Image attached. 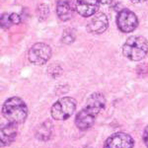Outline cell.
I'll use <instances>...</instances> for the list:
<instances>
[{
    "instance_id": "1",
    "label": "cell",
    "mask_w": 148,
    "mask_h": 148,
    "mask_svg": "<svg viewBox=\"0 0 148 148\" xmlns=\"http://www.w3.org/2000/svg\"><path fill=\"white\" fill-rule=\"evenodd\" d=\"M2 114L14 125H20L25 121L28 116V108L25 102L18 97H12L6 100L2 107Z\"/></svg>"
},
{
    "instance_id": "2",
    "label": "cell",
    "mask_w": 148,
    "mask_h": 148,
    "mask_svg": "<svg viewBox=\"0 0 148 148\" xmlns=\"http://www.w3.org/2000/svg\"><path fill=\"white\" fill-rule=\"evenodd\" d=\"M123 56L132 61L142 60L148 53V42L144 37L133 36L126 40L123 47Z\"/></svg>"
},
{
    "instance_id": "3",
    "label": "cell",
    "mask_w": 148,
    "mask_h": 148,
    "mask_svg": "<svg viewBox=\"0 0 148 148\" xmlns=\"http://www.w3.org/2000/svg\"><path fill=\"white\" fill-rule=\"evenodd\" d=\"M75 109V100L71 97H63L56 101L51 107V116L56 121H65L72 116Z\"/></svg>"
},
{
    "instance_id": "4",
    "label": "cell",
    "mask_w": 148,
    "mask_h": 148,
    "mask_svg": "<svg viewBox=\"0 0 148 148\" xmlns=\"http://www.w3.org/2000/svg\"><path fill=\"white\" fill-rule=\"evenodd\" d=\"M51 56V49L44 42H38L29 51V60L35 65H42L49 60Z\"/></svg>"
},
{
    "instance_id": "5",
    "label": "cell",
    "mask_w": 148,
    "mask_h": 148,
    "mask_svg": "<svg viewBox=\"0 0 148 148\" xmlns=\"http://www.w3.org/2000/svg\"><path fill=\"white\" fill-rule=\"evenodd\" d=\"M116 25L123 33H131L137 28L138 19L130 9H123L116 17Z\"/></svg>"
},
{
    "instance_id": "6",
    "label": "cell",
    "mask_w": 148,
    "mask_h": 148,
    "mask_svg": "<svg viewBox=\"0 0 148 148\" xmlns=\"http://www.w3.org/2000/svg\"><path fill=\"white\" fill-rule=\"evenodd\" d=\"M134 140L130 134L125 132H116L108 137L104 148H133Z\"/></svg>"
},
{
    "instance_id": "7",
    "label": "cell",
    "mask_w": 148,
    "mask_h": 148,
    "mask_svg": "<svg viewBox=\"0 0 148 148\" xmlns=\"http://www.w3.org/2000/svg\"><path fill=\"white\" fill-rule=\"evenodd\" d=\"M109 27V19L106 14L98 13L95 14L94 17L88 22L87 30L89 33L94 35H100L106 32Z\"/></svg>"
},
{
    "instance_id": "8",
    "label": "cell",
    "mask_w": 148,
    "mask_h": 148,
    "mask_svg": "<svg viewBox=\"0 0 148 148\" xmlns=\"http://www.w3.org/2000/svg\"><path fill=\"white\" fill-rule=\"evenodd\" d=\"M101 0H77L76 11L80 16L88 18L95 15L100 7Z\"/></svg>"
},
{
    "instance_id": "9",
    "label": "cell",
    "mask_w": 148,
    "mask_h": 148,
    "mask_svg": "<svg viewBox=\"0 0 148 148\" xmlns=\"http://www.w3.org/2000/svg\"><path fill=\"white\" fill-rule=\"evenodd\" d=\"M95 119L96 116L92 114L89 110L84 108L76 114L75 125L80 130H87L91 128L95 123Z\"/></svg>"
},
{
    "instance_id": "10",
    "label": "cell",
    "mask_w": 148,
    "mask_h": 148,
    "mask_svg": "<svg viewBox=\"0 0 148 148\" xmlns=\"http://www.w3.org/2000/svg\"><path fill=\"white\" fill-rule=\"evenodd\" d=\"M105 106H106V99L104 95L101 93H93L88 98L85 108L97 116V114H99L105 109Z\"/></svg>"
},
{
    "instance_id": "11",
    "label": "cell",
    "mask_w": 148,
    "mask_h": 148,
    "mask_svg": "<svg viewBox=\"0 0 148 148\" xmlns=\"http://www.w3.org/2000/svg\"><path fill=\"white\" fill-rule=\"evenodd\" d=\"M56 13L58 18L63 22L70 20L74 14V0H58Z\"/></svg>"
},
{
    "instance_id": "12",
    "label": "cell",
    "mask_w": 148,
    "mask_h": 148,
    "mask_svg": "<svg viewBox=\"0 0 148 148\" xmlns=\"http://www.w3.org/2000/svg\"><path fill=\"white\" fill-rule=\"evenodd\" d=\"M17 136V125L10 123L3 125L1 127L0 132V138H1V146H7L10 145L15 140Z\"/></svg>"
},
{
    "instance_id": "13",
    "label": "cell",
    "mask_w": 148,
    "mask_h": 148,
    "mask_svg": "<svg viewBox=\"0 0 148 148\" xmlns=\"http://www.w3.org/2000/svg\"><path fill=\"white\" fill-rule=\"evenodd\" d=\"M51 123H49V121L42 123V125L38 128L37 137L40 138V139H42V140L49 139V136H51Z\"/></svg>"
},
{
    "instance_id": "14",
    "label": "cell",
    "mask_w": 148,
    "mask_h": 148,
    "mask_svg": "<svg viewBox=\"0 0 148 148\" xmlns=\"http://www.w3.org/2000/svg\"><path fill=\"white\" fill-rule=\"evenodd\" d=\"M11 25H12V22L10 20V15L7 14V13L2 14V16H1V27H2V29H4V30L9 29Z\"/></svg>"
},
{
    "instance_id": "15",
    "label": "cell",
    "mask_w": 148,
    "mask_h": 148,
    "mask_svg": "<svg viewBox=\"0 0 148 148\" xmlns=\"http://www.w3.org/2000/svg\"><path fill=\"white\" fill-rule=\"evenodd\" d=\"M49 7H47L46 4H42V5L40 6L39 8V13H38V15H39L40 19L42 20V15H44V19L47 18V16H49Z\"/></svg>"
},
{
    "instance_id": "16",
    "label": "cell",
    "mask_w": 148,
    "mask_h": 148,
    "mask_svg": "<svg viewBox=\"0 0 148 148\" xmlns=\"http://www.w3.org/2000/svg\"><path fill=\"white\" fill-rule=\"evenodd\" d=\"M10 20H11L12 24H15V25H17V24H20V22H21L20 16H19L18 14H16V13L10 14Z\"/></svg>"
},
{
    "instance_id": "17",
    "label": "cell",
    "mask_w": 148,
    "mask_h": 148,
    "mask_svg": "<svg viewBox=\"0 0 148 148\" xmlns=\"http://www.w3.org/2000/svg\"><path fill=\"white\" fill-rule=\"evenodd\" d=\"M143 141H144L145 145L148 148V125L145 127L144 131H143Z\"/></svg>"
},
{
    "instance_id": "18",
    "label": "cell",
    "mask_w": 148,
    "mask_h": 148,
    "mask_svg": "<svg viewBox=\"0 0 148 148\" xmlns=\"http://www.w3.org/2000/svg\"><path fill=\"white\" fill-rule=\"evenodd\" d=\"M113 0H101V3L105 4V5H108V4H111Z\"/></svg>"
},
{
    "instance_id": "19",
    "label": "cell",
    "mask_w": 148,
    "mask_h": 148,
    "mask_svg": "<svg viewBox=\"0 0 148 148\" xmlns=\"http://www.w3.org/2000/svg\"><path fill=\"white\" fill-rule=\"evenodd\" d=\"M131 1H132L133 3H141V2H144V1H146V0H131Z\"/></svg>"
},
{
    "instance_id": "20",
    "label": "cell",
    "mask_w": 148,
    "mask_h": 148,
    "mask_svg": "<svg viewBox=\"0 0 148 148\" xmlns=\"http://www.w3.org/2000/svg\"><path fill=\"white\" fill-rule=\"evenodd\" d=\"M84 148H92V147H90V146H86V147H84Z\"/></svg>"
}]
</instances>
